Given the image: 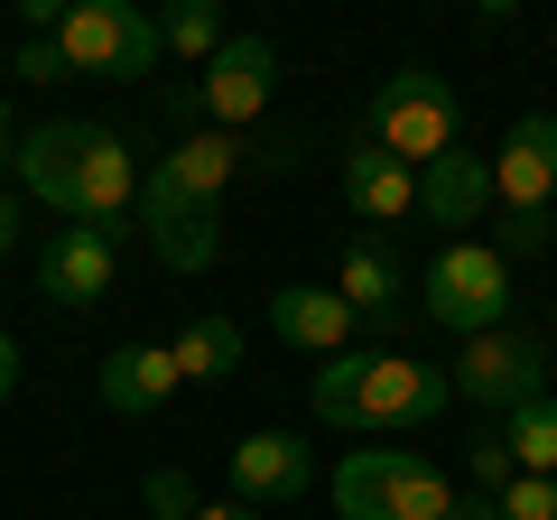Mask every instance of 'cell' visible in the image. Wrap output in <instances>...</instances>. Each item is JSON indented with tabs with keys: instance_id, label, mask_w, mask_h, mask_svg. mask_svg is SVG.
<instances>
[{
	"instance_id": "obj_1",
	"label": "cell",
	"mask_w": 557,
	"mask_h": 520,
	"mask_svg": "<svg viewBox=\"0 0 557 520\" xmlns=\"http://www.w3.org/2000/svg\"><path fill=\"white\" fill-rule=\"evenodd\" d=\"M317 419L335 428H372V437H409V428H428L446 400H456V381L428 372V362L409 354H325L317 372Z\"/></svg>"
},
{
	"instance_id": "obj_2",
	"label": "cell",
	"mask_w": 557,
	"mask_h": 520,
	"mask_svg": "<svg viewBox=\"0 0 557 520\" xmlns=\"http://www.w3.org/2000/svg\"><path fill=\"white\" fill-rule=\"evenodd\" d=\"M335 511L344 520H446L456 483L428 456H409V446H354L335 465Z\"/></svg>"
},
{
	"instance_id": "obj_3",
	"label": "cell",
	"mask_w": 557,
	"mask_h": 520,
	"mask_svg": "<svg viewBox=\"0 0 557 520\" xmlns=\"http://www.w3.org/2000/svg\"><path fill=\"white\" fill-rule=\"evenodd\" d=\"M362 140L391 149L399 168H437L446 149L465 140V102L446 94V75H428V65H399V75L372 94V121H362Z\"/></svg>"
},
{
	"instance_id": "obj_4",
	"label": "cell",
	"mask_w": 557,
	"mask_h": 520,
	"mask_svg": "<svg viewBox=\"0 0 557 520\" xmlns=\"http://www.w3.org/2000/svg\"><path fill=\"white\" fill-rule=\"evenodd\" d=\"M418 298H428V317H437L446 335H493L502 307H511V260H502L493 242H446V251L428 260Z\"/></svg>"
},
{
	"instance_id": "obj_5",
	"label": "cell",
	"mask_w": 557,
	"mask_h": 520,
	"mask_svg": "<svg viewBox=\"0 0 557 520\" xmlns=\"http://www.w3.org/2000/svg\"><path fill=\"white\" fill-rule=\"evenodd\" d=\"M57 57L65 75H149L159 65V20H139L131 0H75L57 20Z\"/></svg>"
},
{
	"instance_id": "obj_6",
	"label": "cell",
	"mask_w": 557,
	"mask_h": 520,
	"mask_svg": "<svg viewBox=\"0 0 557 520\" xmlns=\"http://www.w3.org/2000/svg\"><path fill=\"white\" fill-rule=\"evenodd\" d=\"M446 381H456V400L511 419L520 400H539V391H548V354H539L530 335H511V325H493V335H465V354L446 362Z\"/></svg>"
},
{
	"instance_id": "obj_7",
	"label": "cell",
	"mask_w": 557,
	"mask_h": 520,
	"mask_svg": "<svg viewBox=\"0 0 557 520\" xmlns=\"http://www.w3.org/2000/svg\"><path fill=\"white\" fill-rule=\"evenodd\" d=\"M270 75H278V65H270V47H260V38H223V57L177 94V112L205 121V131H242V121L270 112Z\"/></svg>"
},
{
	"instance_id": "obj_8",
	"label": "cell",
	"mask_w": 557,
	"mask_h": 520,
	"mask_svg": "<svg viewBox=\"0 0 557 520\" xmlns=\"http://www.w3.org/2000/svg\"><path fill=\"white\" fill-rule=\"evenodd\" d=\"M548 196H557V121L520 112L502 131V159H493V205L511 223H548Z\"/></svg>"
},
{
	"instance_id": "obj_9",
	"label": "cell",
	"mask_w": 557,
	"mask_h": 520,
	"mask_svg": "<svg viewBox=\"0 0 557 520\" xmlns=\"http://www.w3.org/2000/svg\"><path fill=\"white\" fill-rule=\"evenodd\" d=\"M131 214L149 223V251H159L168 270H214L223 223H214V205H205V196H177L159 168H139V205H131Z\"/></svg>"
},
{
	"instance_id": "obj_10",
	"label": "cell",
	"mask_w": 557,
	"mask_h": 520,
	"mask_svg": "<svg viewBox=\"0 0 557 520\" xmlns=\"http://www.w3.org/2000/svg\"><path fill=\"white\" fill-rule=\"evenodd\" d=\"M112 270H121V233H102V223H57V242L38 251V288L57 307H102Z\"/></svg>"
},
{
	"instance_id": "obj_11",
	"label": "cell",
	"mask_w": 557,
	"mask_h": 520,
	"mask_svg": "<svg viewBox=\"0 0 557 520\" xmlns=\"http://www.w3.org/2000/svg\"><path fill=\"white\" fill-rule=\"evenodd\" d=\"M307 483H317V456H307L288 428H260V437L233 446V502H251V511H270V502H298Z\"/></svg>"
},
{
	"instance_id": "obj_12",
	"label": "cell",
	"mask_w": 557,
	"mask_h": 520,
	"mask_svg": "<svg viewBox=\"0 0 557 520\" xmlns=\"http://www.w3.org/2000/svg\"><path fill=\"white\" fill-rule=\"evenodd\" d=\"M131 205H139L131 140L94 121V140H84V177H75V223H102V233H121V214H131Z\"/></svg>"
},
{
	"instance_id": "obj_13",
	"label": "cell",
	"mask_w": 557,
	"mask_h": 520,
	"mask_svg": "<svg viewBox=\"0 0 557 520\" xmlns=\"http://www.w3.org/2000/svg\"><path fill=\"white\" fill-rule=\"evenodd\" d=\"M84 140H94V121H47V131H28L20 140V186L38 205H57V214H75V177H84Z\"/></svg>"
},
{
	"instance_id": "obj_14",
	"label": "cell",
	"mask_w": 557,
	"mask_h": 520,
	"mask_svg": "<svg viewBox=\"0 0 557 520\" xmlns=\"http://www.w3.org/2000/svg\"><path fill=\"white\" fill-rule=\"evenodd\" d=\"M177 391L186 381H177V354H168V344H121V354L102 362V409H112V419H159Z\"/></svg>"
},
{
	"instance_id": "obj_15",
	"label": "cell",
	"mask_w": 557,
	"mask_h": 520,
	"mask_svg": "<svg viewBox=\"0 0 557 520\" xmlns=\"http://www.w3.org/2000/svg\"><path fill=\"white\" fill-rule=\"evenodd\" d=\"M344 196H354L362 223H409L418 214V168H399L391 149L354 140V149H344Z\"/></svg>"
},
{
	"instance_id": "obj_16",
	"label": "cell",
	"mask_w": 557,
	"mask_h": 520,
	"mask_svg": "<svg viewBox=\"0 0 557 520\" xmlns=\"http://www.w3.org/2000/svg\"><path fill=\"white\" fill-rule=\"evenodd\" d=\"M418 214H428V223H483V214H493V159L446 149L437 168H418Z\"/></svg>"
},
{
	"instance_id": "obj_17",
	"label": "cell",
	"mask_w": 557,
	"mask_h": 520,
	"mask_svg": "<svg viewBox=\"0 0 557 520\" xmlns=\"http://www.w3.org/2000/svg\"><path fill=\"white\" fill-rule=\"evenodd\" d=\"M242 168H251V140H242V131H196V140H177V149L159 159V177L177 186V196L223 205V186H233Z\"/></svg>"
},
{
	"instance_id": "obj_18",
	"label": "cell",
	"mask_w": 557,
	"mask_h": 520,
	"mask_svg": "<svg viewBox=\"0 0 557 520\" xmlns=\"http://www.w3.org/2000/svg\"><path fill=\"white\" fill-rule=\"evenodd\" d=\"M270 335H278V344H307V354H344V335H354V307H344L335 288L288 280V288L270 298Z\"/></svg>"
},
{
	"instance_id": "obj_19",
	"label": "cell",
	"mask_w": 557,
	"mask_h": 520,
	"mask_svg": "<svg viewBox=\"0 0 557 520\" xmlns=\"http://www.w3.org/2000/svg\"><path fill=\"white\" fill-rule=\"evenodd\" d=\"M335 298L354 307V317H381V325H391L399 307H409V270H399V251H391V242H344Z\"/></svg>"
},
{
	"instance_id": "obj_20",
	"label": "cell",
	"mask_w": 557,
	"mask_h": 520,
	"mask_svg": "<svg viewBox=\"0 0 557 520\" xmlns=\"http://www.w3.org/2000/svg\"><path fill=\"white\" fill-rule=\"evenodd\" d=\"M168 354H177V381H233L242 372V325H223V317H196V325H177L168 335Z\"/></svg>"
},
{
	"instance_id": "obj_21",
	"label": "cell",
	"mask_w": 557,
	"mask_h": 520,
	"mask_svg": "<svg viewBox=\"0 0 557 520\" xmlns=\"http://www.w3.org/2000/svg\"><path fill=\"white\" fill-rule=\"evenodd\" d=\"M502 446H511L520 474H557V400L539 391V400H520L511 419H502Z\"/></svg>"
},
{
	"instance_id": "obj_22",
	"label": "cell",
	"mask_w": 557,
	"mask_h": 520,
	"mask_svg": "<svg viewBox=\"0 0 557 520\" xmlns=\"http://www.w3.org/2000/svg\"><path fill=\"white\" fill-rule=\"evenodd\" d=\"M159 47H177V57L214 65V57H223V10H214V0H177V10L159 20Z\"/></svg>"
},
{
	"instance_id": "obj_23",
	"label": "cell",
	"mask_w": 557,
	"mask_h": 520,
	"mask_svg": "<svg viewBox=\"0 0 557 520\" xmlns=\"http://www.w3.org/2000/svg\"><path fill=\"white\" fill-rule=\"evenodd\" d=\"M139 502H149V511H159V520H196V511H205V493H196V483L177 474V465H159V474L139 483Z\"/></svg>"
},
{
	"instance_id": "obj_24",
	"label": "cell",
	"mask_w": 557,
	"mask_h": 520,
	"mask_svg": "<svg viewBox=\"0 0 557 520\" xmlns=\"http://www.w3.org/2000/svg\"><path fill=\"white\" fill-rule=\"evenodd\" d=\"M502 520H557V474H511L502 483Z\"/></svg>"
},
{
	"instance_id": "obj_25",
	"label": "cell",
	"mask_w": 557,
	"mask_h": 520,
	"mask_svg": "<svg viewBox=\"0 0 557 520\" xmlns=\"http://www.w3.org/2000/svg\"><path fill=\"white\" fill-rule=\"evenodd\" d=\"M511 474H520V465H511V446H502V428H493V437L474 446V493H493V502H502V483H511Z\"/></svg>"
},
{
	"instance_id": "obj_26",
	"label": "cell",
	"mask_w": 557,
	"mask_h": 520,
	"mask_svg": "<svg viewBox=\"0 0 557 520\" xmlns=\"http://www.w3.org/2000/svg\"><path fill=\"white\" fill-rule=\"evenodd\" d=\"M20 75H28V84H57V75H65L57 38H28V47H20Z\"/></svg>"
},
{
	"instance_id": "obj_27",
	"label": "cell",
	"mask_w": 557,
	"mask_h": 520,
	"mask_svg": "<svg viewBox=\"0 0 557 520\" xmlns=\"http://www.w3.org/2000/svg\"><path fill=\"white\" fill-rule=\"evenodd\" d=\"M446 520H502V502L493 493H456V511H446Z\"/></svg>"
},
{
	"instance_id": "obj_28",
	"label": "cell",
	"mask_w": 557,
	"mask_h": 520,
	"mask_svg": "<svg viewBox=\"0 0 557 520\" xmlns=\"http://www.w3.org/2000/svg\"><path fill=\"white\" fill-rule=\"evenodd\" d=\"M10 391H20V344L0 335V400H10Z\"/></svg>"
},
{
	"instance_id": "obj_29",
	"label": "cell",
	"mask_w": 557,
	"mask_h": 520,
	"mask_svg": "<svg viewBox=\"0 0 557 520\" xmlns=\"http://www.w3.org/2000/svg\"><path fill=\"white\" fill-rule=\"evenodd\" d=\"M0 251H20V196H0Z\"/></svg>"
},
{
	"instance_id": "obj_30",
	"label": "cell",
	"mask_w": 557,
	"mask_h": 520,
	"mask_svg": "<svg viewBox=\"0 0 557 520\" xmlns=\"http://www.w3.org/2000/svg\"><path fill=\"white\" fill-rule=\"evenodd\" d=\"M196 520H260V511H251V502H205Z\"/></svg>"
},
{
	"instance_id": "obj_31",
	"label": "cell",
	"mask_w": 557,
	"mask_h": 520,
	"mask_svg": "<svg viewBox=\"0 0 557 520\" xmlns=\"http://www.w3.org/2000/svg\"><path fill=\"white\" fill-rule=\"evenodd\" d=\"M20 159V131H10V102H0V168Z\"/></svg>"
}]
</instances>
